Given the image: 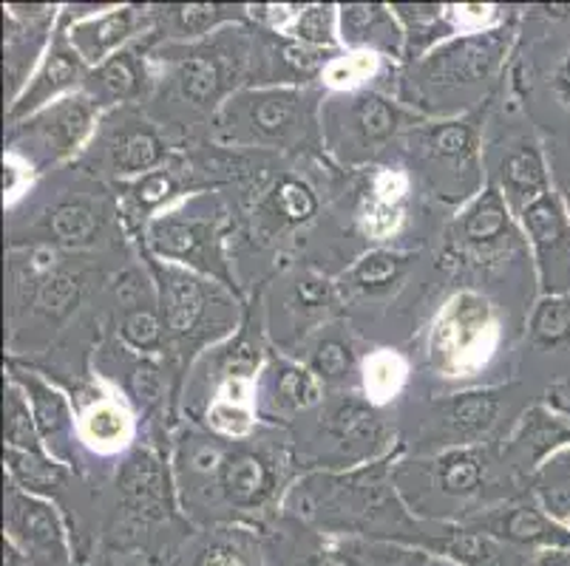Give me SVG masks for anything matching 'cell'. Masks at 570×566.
<instances>
[{
    "label": "cell",
    "instance_id": "38",
    "mask_svg": "<svg viewBox=\"0 0 570 566\" xmlns=\"http://www.w3.org/2000/svg\"><path fill=\"white\" fill-rule=\"evenodd\" d=\"M295 355H304V366L321 380V386L338 388V391H357L364 380V366L357 360L352 335L341 324L321 326L302 349Z\"/></svg>",
    "mask_w": 570,
    "mask_h": 566
},
{
    "label": "cell",
    "instance_id": "2",
    "mask_svg": "<svg viewBox=\"0 0 570 566\" xmlns=\"http://www.w3.org/2000/svg\"><path fill=\"white\" fill-rule=\"evenodd\" d=\"M403 448L370 465L350 470H307L289 487L284 513L321 536L370 538L426 549L445 524H429L412 516L397 493L392 465Z\"/></svg>",
    "mask_w": 570,
    "mask_h": 566
},
{
    "label": "cell",
    "instance_id": "6",
    "mask_svg": "<svg viewBox=\"0 0 570 566\" xmlns=\"http://www.w3.org/2000/svg\"><path fill=\"white\" fill-rule=\"evenodd\" d=\"M517 20L520 14L514 12L500 26L465 31L406 66L397 82V100L426 119L465 117L485 108L511 57Z\"/></svg>",
    "mask_w": 570,
    "mask_h": 566
},
{
    "label": "cell",
    "instance_id": "54",
    "mask_svg": "<svg viewBox=\"0 0 570 566\" xmlns=\"http://www.w3.org/2000/svg\"><path fill=\"white\" fill-rule=\"evenodd\" d=\"M77 566H88V564H77Z\"/></svg>",
    "mask_w": 570,
    "mask_h": 566
},
{
    "label": "cell",
    "instance_id": "28",
    "mask_svg": "<svg viewBox=\"0 0 570 566\" xmlns=\"http://www.w3.org/2000/svg\"><path fill=\"white\" fill-rule=\"evenodd\" d=\"M154 46H157V38L148 31L145 38L134 40L131 46L111 54L97 69H88L82 93L91 97L102 113L122 106H142L151 100L154 88H157L151 60Z\"/></svg>",
    "mask_w": 570,
    "mask_h": 566
},
{
    "label": "cell",
    "instance_id": "10",
    "mask_svg": "<svg viewBox=\"0 0 570 566\" xmlns=\"http://www.w3.org/2000/svg\"><path fill=\"white\" fill-rule=\"evenodd\" d=\"M9 346L23 331L49 340L66 329L88 298L95 269L51 247H9Z\"/></svg>",
    "mask_w": 570,
    "mask_h": 566
},
{
    "label": "cell",
    "instance_id": "3",
    "mask_svg": "<svg viewBox=\"0 0 570 566\" xmlns=\"http://www.w3.org/2000/svg\"><path fill=\"white\" fill-rule=\"evenodd\" d=\"M151 60L157 88L148 113L194 133L199 125L210 128L233 93L264 86V29L247 20L196 43H157Z\"/></svg>",
    "mask_w": 570,
    "mask_h": 566
},
{
    "label": "cell",
    "instance_id": "20",
    "mask_svg": "<svg viewBox=\"0 0 570 566\" xmlns=\"http://www.w3.org/2000/svg\"><path fill=\"white\" fill-rule=\"evenodd\" d=\"M3 544L29 566H77L75 533L63 507L32 496L7 479L3 493Z\"/></svg>",
    "mask_w": 570,
    "mask_h": 566
},
{
    "label": "cell",
    "instance_id": "37",
    "mask_svg": "<svg viewBox=\"0 0 570 566\" xmlns=\"http://www.w3.org/2000/svg\"><path fill=\"white\" fill-rule=\"evenodd\" d=\"M157 43H196L227 26L247 23L250 7L245 3H168L151 7Z\"/></svg>",
    "mask_w": 570,
    "mask_h": 566
},
{
    "label": "cell",
    "instance_id": "44",
    "mask_svg": "<svg viewBox=\"0 0 570 566\" xmlns=\"http://www.w3.org/2000/svg\"><path fill=\"white\" fill-rule=\"evenodd\" d=\"M383 77V57L364 54V51H341L335 60H330L318 77L321 88H330L333 93L344 91H381L375 80Z\"/></svg>",
    "mask_w": 570,
    "mask_h": 566
},
{
    "label": "cell",
    "instance_id": "25",
    "mask_svg": "<svg viewBox=\"0 0 570 566\" xmlns=\"http://www.w3.org/2000/svg\"><path fill=\"white\" fill-rule=\"evenodd\" d=\"M321 210L318 190L304 176L284 170L264 187H256L247 207V236L256 247H276L282 238L313 225Z\"/></svg>",
    "mask_w": 570,
    "mask_h": 566
},
{
    "label": "cell",
    "instance_id": "21",
    "mask_svg": "<svg viewBox=\"0 0 570 566\" xmlns=\"http://www.w3.org/2000/svg\"><path fill=\"white\" fill-rule=\"evenodd\" d=\"M445 247L458 261L480 264V267L508 256L531 258L520 221L491 181H485L483 193H476L449 225Z\"/></svg>",
    "mask_w": 570,
    "mask_h": 566
},
{
    "label": "cell",
    "instance_id": "17",
    "mask_svg": "<svg viewBox=\"0 0 570 566\" xmlns=\"http://www.w3.org/2000/svg\"><path fill=\"white\" fill-rule=\"evenodd\" d=\"M102 111L82 91L51 102L23 122L7 125V153L20 159L35 176L55 165L80 159L100 125Z\"/></svg>",
    "mask_w": 570,
    "mask_h": 566
},
{
    "label": "cell",
    "instance_id": "42",
    "mask_svg": "<svg viewBox=\"0 0 570 566\" xmlns=\"http://www.w3.org/2000/svg\"><path fill=\"white\" fill-rule=\"evenodd\" d=\"M525 337L533 351L570 349V295H539L528 311Z\"/></svg>",
    "mask_w": 570,
    "mask_h": 566
},
{
    "label": "cell",
    "instance_id": "29",
    "mask_svg": "<svg viewBox=\"0 0 570 566\" xmlns=\"http://www.w3.org/2000/svg\"><path fill=\"white\" fill-rule=\"evenodd\" d=\"M463 527L485 533V536L505 542L511 547L528 549V553H553V549H564L570 553V529L553 522L542 507L531 498V493L502 502V505L489 507V510L476 513Z\"/></svg>",
    "mask_w": 570,
    "mask_h": 566
},
{
    "label": "cell",
    "instance_id": "22",
    "mask_svg": "<svg viewBox=\"0 0 570 566\" xmlns=\"http://www.w3.org/2000/svg\"><path fill=\"white\" fill-rule=\"evenodd\" d=\"M7 380H12L29 399V408H32L35 425H38L46 454L55 456L57 461H63L75 474H80L82 443L80 428H77L75 399L57 386L55 380H49L43 371L18 360V357H9L7 360Z\"/></svg>",
    "mask_w": 570,
    "mask_h": 566
},
{
    "label": "cell",
    "instance_id": "9",
    "mask_svg": "<svg viewBox=\"0 0 570 566\" xmlns=\"http://www.w3.org/2000/svg\"><path fill=\"white\" fill-rule=\"evenodd\" d=\"M12 207H29V212L9 210V247H51L77 256L102 241H122L126 230L117 193L82 168H77L75 187L40 185Z\"/></svg>",
    "mask_w": 570,
    "mask_h": 566
},
{
    "label": "cell",
    "instance_id": "34",
    "mask_svg": "<svg viewBox=\"0 0 570 566\" xmlns=\"http://www.w3.org/2000/svg\"><path fill=\"white\" fill-rule=\"evenodd\" d=\"M71 399L77 408L82 450L117 456L137 445V419L131 405L119 399V394L102 391L100 386H80Z\"/></svg>",
    "mask_w": 570,
    "mask_h": 566
},
{
    "label": "cell",
    "instance_id": "52",
    "mask_svg": "<svg viewBox=\"0 0 570 566\" xmlns=\"http://www.w3.org/2000/svg\"><path fill=\"white\" fill-rule=\"evenodd\" d=\"M559 196H562V201H564V207H568V216H570V173L568 176H562V179H559Z\"/></svg>",
    "mask_w": 570,
    "mask_h": 566
},
{
    "label": "cell",
    "instance_id": "11",
    "mask_svg": "<svg viewBox=\"0 0 570 566\" xmlns=\"http://www.w3.org/2000/svg\"><path fill=\"white\" fill-rule=\"evenodd\" d=\"M304 430H289L302 470H350L395 454V423L386 408L364 391L326 394L324 403L304 414ZM295 425V423H293Z\"/></svg>",
    "mask_w": 570,
    "mask_h": 566
},
{
    "label": "cell",
    "instance_id": "4",
    "mask_svg": "<svg viewBox=\"0 0 570 566\" xmlns=\"http://www.w3.org/2000/svg\"><path fill=\"white\" fill-rule=\"evenodd\" d=\"M168 428V423H151V443H137L122 454L100 549L142 553L165 566L196 533L176 493Z\"/></svg>",
    "mask_w": 570,
    "mask_h": 566
},
{
    "label": "cell",
    "instance_id": "13",
    "mask_svg": "<svg viewBox=\"0 0 570 566\" xmlns=\"http://www.w3.org/2000/svg\"><path fill=\"white\" fill-rule=\"evenodd\" d=\"M485 108L465 117L423 119L401 139L412 173L429 193L449 205H469L483 193Z\"/></svg>",
    "mask_w": 570,
    "mask_h": 566
},
{
    "label": "cell",
    "instance_id": "51",
    "mask_svg": "<svg viewBox=\"0 0 570 566\" xmlns=\"http://www.w3.org/2000/svg\"><path fill=\"white\" fill-rule=\"evenodd\" d=\"M531 566H570V553L564 549H553V553H539Z\"/></svg>",
    "mask_w": 570,
    "mask_h": 566
},
{
    "label": "cell",
    "instance_id": "26",
    "mask_svg": "<svg viewBox=\"0 0 570 566\" xmlns=\"http://www.w3.org/2000/svg\"><path fill=\"white\" fill-rule=\"evenodd\" d=\"M326 397L321 380L298 357L269 349L256 383L258 423L289 428L293 423L318 408Z\"/></svg>",
    "mask_w": 570,
    "mask_h": 566
},
{
    "label": "cell",
    "instance_id": "39",
    "mask_svg": "<svg viewBox=\"0 0 570 566\" xmlns=\"http://www.w3.org/2000/svg\"><path fill=\"white\" fill-rule=\"evenodd\" d=\"M417 261L414 252H401V249L377 247L364 252V256L352 261L344 272L338 275V292L341 300L352 298H375V295H386L406 278L412 264Z\"/></svg>",
    "mask_w": 570,
    "mask_h": 566
},
{
    "label": "cell",
    "instance_id": "15",
    "mask_svg": "<svg viewBox=\"0 0 570 566\" xmlns=\"http://www.w3.org/2000/svg\"><path fill=\"white\" fill-rule=\"evenodd\" d=\"M426 117L383 91H344L324 97L321 142L344 168H364L420 125Z\"/></svg>",
    "mask_w": 570,
    "mask_h": 566
},
{
    "label": "cell",
    "instance_id": "27",
    "mask_svg": "<svg viewBox=\"0 0 570 566\" xmlns=\"http://www.w3.org/2000/svg\"><path fill=\"white\" fill-rule=\"evenodd\" d=\"M60 9L51 3H9L3 7V69H7V108L18 100L38 71L55 38Z\"/></svg>",
    "mask_w": 570,
    "mask_h": 566
},
{
    "label": "cell",
    "instance_id": "46",
    "mask_svg": "<svg viewBox=\"0 0 570 566\" xmlns=\"http://www.w3.org/2000/svg\"><path fill=\"white\" fill-rule=\"evenodd\" d=\"M406 377H409L406 360H403L397 351L381 349L375 351V355L366 357L361 391H364L375 405L386 408V405L401 394Z\"/></svg>",
    "mask_w": 570,
    "mask_h": 566
},
{
    "label": "cell",
    "instance_id": "49",
    "mask_svg": "<svg viewBox=\"0 0 570 566\" xmlns=\"http://www.w3.org/2000/svg\"><path fill=\"white\" fill-rule=\"evenodd\" d=\"M97 566H159L142 553H122V549H100Z\"/></svg>",
    "mask_w": 570,
    "mask_h": 566
},
{
    "label": "cell",
    "instance_id": "40",
    "mask_svg": "<svg viewBox=\"0 0 570 566\" xmlns=\"http://www.w3.org/2000/svg\"><path fill=\"white\" fill-rule=\"evenodd\" d=\"M3 467H7V479L18 485L20 490L43 496L63 507V498L69 496L75 485V470L57 461L46 450H18L3 448Z\"/></svg>",
    "mask_w": 570,
    "mask_h": 566
},
{
    "label": "cell",
    "instance_id": "53",
    "mask_svg": "<svg viewBox=\"0 0 570 566\" xmlns=\"http://www.w3.org/2000/svg\"><path fill=\"white\" fill-rule=\"evenodd\" d=\"M423 566H458V564H454V560H449V558H443V555H426Z\"/></svg>",
    "mask_w": 570,
    "mask_h": 566
},
{
    "label": "cell",
    "instance_id": "16",
    "mask_svg": "<svg viewBox=\"0 0 570 566\" xmlns=\"http://www.w3.org/2000/svg\"><path fill=\"white\" fill-rule=\"evenodd\" d=\"M174 153L168 131L151 113L142 106H122L102 113L95 137L75 165L100 181L126 185L165 168Z\"/></svg>",
    "mask_w": 570,
    "mask_h": 566
},
{
    "label": "cell",
    "instance_id": "30",
    "mask_svg": "<svg viewBox=\"0 0 570 566\" xmlns=\"http://www.w3.org/2000/svg\"><path fill=\"white\" fill-rule=\"evenodd\" d=\"M88 77V66L80 57V51L71 46L69 31L57 20L55 38H51L49 51L40 60L38 71L23 88L18 100L7 108V125L23 122V119L35 117L38 111L49 108L51 102L63 100L69 93L82 91V82Z\"/></svg>",
    "mask_w": 570,
    "mask_h": 566
},
{
    "label": "cell",
    "instance_id": "32",
    "mask_svg": "<svg viewBox=\"0 0 570 566\" xmlns=\"http://www.w3.org/2000/svg\"><path fill=\"white\" fill-rule=\"evenodd\" d=\"M63 23V20H60ZM69 40L88 69H97L108 57L145 38L154 29V12L148 3H106L100 12L86 14L75 23H63Z\"/></svg>",
    "mask_w": 570,
    "mask_h": 566
},
{
    "label": "cell",
    "instance_id": "48",
    "mask_svg": "<svg viewBox=\"0 0 570 566\" xmlns=\"http://www.w3.org/2000/svg\"><path fill=\"white\" fill-rule=\"evenodd\" d=\"M548 91L557 100L559 108L570 111V46L562 51L557 62H553L551 75H548Z\"/></svg>",
    "mask_w": 570,
    "mask_h": 566
},
{
    "label": "cell",
    "instance_id": "36",
    "mask_svg": "<svg viewBox=\"0 0 570 566\" xmlns=\"http://www.w3.org/2000/svg\"><path fill=\"white\" fill-rule=\"evenodd\" d=\"M341 49L364 51V54L401 60L406 54V34L386 3H346L338 7Z\"/></svg>",
    "mask_w": 570,
    "mask_h": 566
},
{
    "label": "cell",
    "instance_id": "47",
    "mask_svg": "<svg viewBox=\"0 0 570 566\" xmlns=\"http://www.w3.org/2000/svg\"><path fill=\"white\" fill-rule=\"evenodd\" d=\"M3 448H18V450H46L40 443L38 425H35L32 408L26 394L7 380L3 388Z\"/></svg>",
    "mask_w": 570,
    "mask_h": 566
},
{
    "label": "cell",
    "instance_id": "14",
    "mask_svg": "<svg viewBox=\"0 0 570 566\" xmlns=\"http://www.w3.org/2000/svg\"><path fill=\"white\" fill-rule=\"evenodd\" d=\"M520 394V383H505V386L469 388V391L420 403L417 419L409 423L406 443H401V448L429 456L449 448L502 443L514 428L505 423V417H522L517 403Z\"/></svg>",
    "mask_w": 570,
    "mask_h": 566
},
{
    "label": "cell",
    "instance_id": "23",
    "mask_svg": "<svg viewBox=\"0 0 570 566\" xmlns=\"http://www.w3.org/2000/svg\"><path fill=\"white\" fill-rule=\"evenodd\" d=\"M525 232L539 295H570V216L557 187L517 216Z\"/></svg>",
    "mask_w": 570,
    "mask_h": 566
},
{
    "label": "cell",
    "instance_id": "19",
    "mask_svg": "<svg viewBox=\"0 0 570 566\" xmlns=\"http://www.w3.org/2000/svg\"><path fill=\"white\" fill-rule=\"evenodd\" d=\"M273 533L276 566H423L429 553L370 538L321 536L282 513Z\"/></svg>",
    "mask_w": 570,
    "mask_h": 566
},
{
    "label": "cell",
    "instance_id": "31",
    "mask_svg": "<svg viewBox=\"0 0 570 566\" xmlns=\"http://www.w3.org/2000/svg\"><path fill=\"white\" fill-rule=\"evenodd\" d=\"M562 448H570V417L557 411L548 399L528 405L511 434L502 439L508 470L525 487L539 467Z\"/></svg>",
    "mask_w": 570,
    "mask_h": 566
},
{
    "label": "cell",
    "instance_id": "33",
    "mask_svg": "<svg viewBox=\"0 0 570 566\" xmlns=\"http://www.w3.org/2000/svg\"><path fill=\"white\" fill-rule=\"evenodd\" d=\"M165 566H276L273 533L269 527L196 529Z\"/></svg>",
    "mask_w": 570,
    "mask_h": 566
},
{
    "label": "cell",
    "instance_id": "50",
    "mask_svg": "<svg viewBox=\"0 0 570 566\" xmlns=\"http://www.w3.org/2000/svg\"><path fill=\"white\" fill-rule=\"evenodd\" d=\"M548 403H551L557 411H562L564 417H570V380H562L553 388H548Z\"/></svg>",
    "mask_w": 570,
    "mask_h": 566
},
{
    "label": "cell",
    "instance_id": "35",
    "mask_svg": "<svg viewBox=\"0 0 570 566\" xmlns=\"http://www.w3.org/2000/svg\"><path fill=\"white\" fill-rule=\"evenodd\" d=\"M489 181L497 185L514 216H520L533 199L548 193L553 187L551 165L539 139L531 131L511 139L497 156V168L489 173Z\"/></svg>",
    "mask_w": 570,
    "mask_h": 566
},
{
    "label": "cell",
    "instance_id": "8",
    "mask_svg": "<svg viewBox=\"0 0 570 566\" xmlns=\"http://www.w3.org/2000/svg\"><path fill=\"white\" fill-rule=\"evenodd\" d=\"M321 86H253L219 108L207 139L242 153H309L321 142Z\"/></svg>",
    "mask_w": 570,
    "mask_h": 566
},
{
    "label": "cell",
    "instance_id": "7",
    "mask_svg": "<svg viewBox=\"0 0 570 566\" xmlns=\"http://www.w3.org/2000/svg\"><path fill=\"white\" fill-rule=\"evenodd\" d=\"M145 269L151 272L157 287L159 315L168 335V366L183 397V386L202 355L230 340L245 320V298H238L219 280L205 278L194 269L159 261L139 249Z\"/></svg>",
    "mask_w": 570,
    "mask_h": 566
},
{
    "label": "cell",
    "instance_id": "18",
    "mask_svg": "<svg viewBox=\"0 0 570 566\" xmlns=\"http://www.w3.org/2000/svg\"><path fill=\"white\" fill-rule=\"evenodd\" d=\"M500 346V318L483 292L460 289L438 311L429 337V363L440 377H471Z\"/></svg>",
    "mask_w": 570,
    "mask_h": 566
},
{
    "label": "cell",
    "instance_id": "41",
    "mask_svg": "<svg viewBox=\"0 0 570 566\" xmlns=\"http://www.w3.org/2000/svg\"><path fill=\"white\" fill-rule=\"evenodd\" d=\"M392 12L397 14L403 34H406L403 66L423 60L440 43L460 34L452 7H445V3H392Z\"/></svg>",
    "mask_w": 570,
    "mask_h": 566
},
{
    "label": "cell",
    "instance_id": "12",
    "mask_svg": "<svg viewBox=\"0 0 570 566\" xmlns=\"http://www.w3.org/2000/svg\"><path fill=\"white\" fill-rule=\"evenodd\" d=\"M230 232L233 218L225 196L219 190H207L154 216L137 238V247L159 261L219 280L222 287L245 298L233 272Z\"/></svg>",
    "mask_w": 570,
    "mask_h": 566
},
{
    "label": "cell",
    "instance_id": "5",
    "mask_svg": "<svg viewBox=\"0 0 570 566\" xmlns=\"http://www.w3.org/2000/svg\"><path fill=\"white\" fill-rule=\"evenodd\" d=\"M392 476L412 516L429 524H463L476 513L528 493L508 470L502 443L449 448L412 459L397 456Z\"/></svg>",
    "mask_w": 570,
    "mask_h": 566
},
{
    "label": "cell",
    "instance_id": "24",
    "mask_svg": "<svg viewBox=\"0 0 570 566\" xmlns=\"http://www.w3.org/2000/svg\"><path fill=\"white\" fill-rule=\"evenodd\" d=\"M111 315L114 337L128 351L139 357H159L168 360V335H165L163 315H159L157 287L151 272L139 267L119 269L111 280Z\"/></svg>",
    "mask_w": 570,
    "mask_h": 566
},
{
    "label": "cell",
    "instance_id": "45",
    "mask_svg": "<svg viewBox=\"0 0 570 566\" xmlns=\"http://www.w3.org/2000/svg\"><path fill=\"white\" fill-rule=\"evenodd\" d=\"M282 38L313 46V49H341L338 7H335V3H309V7H298V12L289 20V26L284 29Z\"/></svg>",
    "mask_w": 570,
    "mask_h": 566
},
{
    "label": "cell",
    "instance_id": "1",
    "mask_svg": "<svg viewBox=\"0 0 570 566\" xmlns=\"http://www.w3.org/2000/svg\"><path fill=\"white\" fill-rule=\"evenodd\" d=\"M170 465L179 505L196 529L273 527L304 474L289 430L264 423L242 439L185 423L170 443Z\"/></svg>",
    "mask_w": 570,
    "mask_h": 566
},
{
    "label": "cell",
    "instance_id": "43",
    "mask_svg": "<svg viewBox=\"0 0 570 566\" xmlns=\"http://www.w3.org/2000/svg\"><path fill=\"white\" fill-rule=\"evenodd\" d=\"M528 493L553 522L570 529V448H562L539 467L528 479Z\"/></svg>",
    "mask_w": 570,
    "mask_h": 566
}]
</instances>
